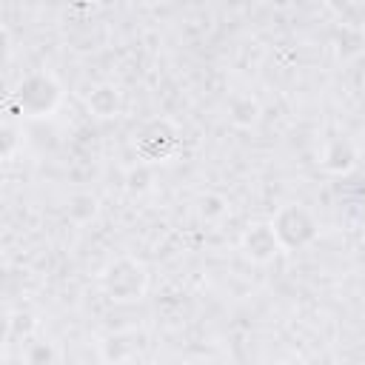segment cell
<instances>
[{
	"label": "cell",
	"instance_id": "obj_1",
	"mask_svg": "<svg viewBox=\"0 0 365 365\" xmlns=\"http://www.w3.org/2000/svg\"><path fill=\"white\" fill-rule=\"evenodd\" d=\"M97 285L100 291L117 302V305H128V302H137L143 299L145 288H148V268L143 259L137 257H117L111 259L100 277H97Z\"/></svg>",
	"mask_w": 365,
	"mask_h": 365
},
{
	"label": "cell",
	"instance_id": "obj_8",
	"mask_svg": "<svg viewBox=\"0 0 365 365\" xmlns=\"http://www.w3.org/2000/svg\"><path fill=\"white\" fill-rule=\"evenodd\" d=\"M94 211H97V200H94L91 194H77V197H71V205H68V214H71V217L88 220V217H94Z\"/></svg>",
	"mask_w": 365,
	"mask_h": 365
},
{
	"label": "cell",
	"instance_id": "obj_6",
	"mask_svg": "<svg viewBox=\"0 0 365 365\" xmlns=\"http://www.w3.org/2000/svg\"><path fill=\"white\" fill-rule=\"evenodd\" d=\"M88 108H91V114H97V117H117L120 108H123V97H120V91H117L114 86L103 83V86H97V88L88 94Z\"/></svg>",
	"mask_w": 365,
	"mask_h": 365
},
{
	"label": "cell",
	"instance_id": "obj_2",
	"mask_svg": "<svg viewBox=\"0 0 365 365\" xmlns=\"http://www.w3.org/2000/svg\"><path fill=\"white\" fill-rule=\"evenodd\" d=\"M14 103H17V108H20L23 117H29V120H46L63 103V86L51 74H46V71L29 74V77L20 80V86L14 91Z\"/></svg>",
	"mask_w": 365,
	"mask_h": 365
},
{
	"label": "cell",
	"instance_id": "obj_7",
	"mask_svg": "<svg viewBox=\"0 0 365 365\" xmlns=\"http://www.w3.org/2000/svg\"><path fill=\"white\" fill-rule=\"evenodd\" d=\"M354 163H356V154H354L351 143H345V140H334V143L325 148V154H322V165H325L328 171H336V174L351 171Z\"/></svg>",
	"mask_w": 365,
	"mask_h": 365
},
{
	"label": "cell",
	"instance_id": "obj_5",
	"mask_svg": "<svg viewBox=\"0 0 365 365\" xmlns=\"http://www.w3.org/2000/svg\"><path fill=\"white\" fill-rule=\"evenodd\" d=\"M163 125H165V123H151V125L137 137V148H140V154H143L145 160H151V163L165 160V157L174 151V145H177V137H174V134H171V137L160 134Z\"/></svg>",
	"mask_w": 365,
	"mask_h": 365
},
{
	"label": "cell",
	"instance_id": "obj_9",
	"mask_svg": "<svg viewBox=\"0 0 365 365\" xmlns=\"http://www.w3.org/2000/svg\"><path fill=\"white\" fill-rule=\"evenodd\" d=\"M257 114H259V106H257L254 100H245V111H240V103H237V100H234V106H231V117H234L237 125H251V123L257 120Z\"/></svg>",
	"mask_w": 365,
	"mask_h": 365
},
{
	"label": "cell",
	"instance_id": "obj_3",
	"mask_svg": "<svg viewBox=\"0 0 365 365\" xmlns=\"http://www.w3.org/2000/svg\"><path fill=\"white\" fill-rule=\"evenodd\" d=\"M271 225H274V231H277L279 245L288 248V251H299V248L311 245V242L317 240V234H319L314 214H311L305 205H294V202L282 205V208L274 214Z\"/></svg>",
	"mask_w": 365,
	"mask_h": 365
},
{
	"label": "cell",
	"instance_id": "obj_4",
	"mask_svg": "<svg viewBox=\"0 0 365 365\" xmlns=\"http://www.w3.org/2000/svg\"><path fill=\"white\" fill-rule=\"evenodd\" d=\"M240 248H242V254H245L251 262H268V259H274V257L282 251L271 220H268V222H254V225H248V228L242 231V237H240Z\"/></svg>",
	"mask_w": 365,
	"mask_h": 365
}]
</instances>
